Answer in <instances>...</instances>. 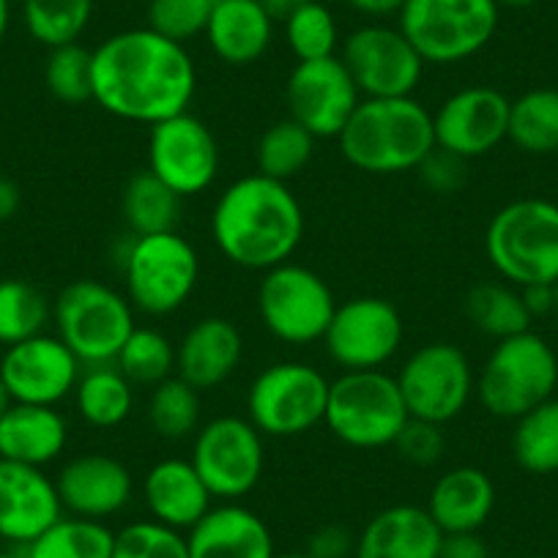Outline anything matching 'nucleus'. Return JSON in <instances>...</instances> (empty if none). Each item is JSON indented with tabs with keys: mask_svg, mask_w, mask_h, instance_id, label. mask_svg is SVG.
I'll list each match as a JSON object with an SVG mask.
<instances>
[{
	"mask_svg": "<svg viewBox=\"0 0 558 558\" xmlns=\"http://www.w3.org/2000/svg\"><path fill=\"white\" fill-rule=\"evenodd\" d=\"M197 69L184 45L157 31L112 34L94 50V101L129 123H157L190 110Z\"/></svg>",
	"mask_w": 558,
	"mask_h": 558,
	"instance_id": "1",
	"label": "nucleus"
},
{
	"mask_svg": "<svg viewBox=\"0 0 558 558\" xmlns=\"http://www.w3.org/2000/svg\"><path fill=\"white\" fill-rule=\"evenodd\" d=\"M211 235L233 266L268 271L293 257L304 239V208L286 181L252 173L219 195Z\"/></svg>",
	"mask_w": 558,
	"mask_h": 558,
	"instance_id": "2",
	"label": "nucleus"
},
{
	"mask_svg": "<svg viewBox=\"0 0 558 558\" xmlns=\"http://www.w3.org/2000/svg\"><path fill=\"white\" fill-rule=\"evenodd\" d=\"M337 143L345 162L362 173H408L436 148L433 112L413 96L362 99Z\"/></svg>",
	"mask_w": 558,
	"mask_h": 558,
	"instance_id": "3",
	"label": "nucleus"
},
{
	"mask_svg": "<svg viewBox=\"0 0 558 558\" xmlns=\"http://www.w3.org/2000/svg\"><path fill=\"white\" fill-rule=\"evenodd\" d=\"M485 255L509 286L558 282V206L523 197L493 214L485 233Z\"/></svg>",
	"mask_w": 558,
	"mask_h": 558,
	"instance_id": "4",
	"label": "nucleus"
},
{
	"mask_svg": "<svg viewBox=\"0 0 558 558\" xmlns=\"http://www.w3.org/2000/svg\"><path fill=\"white\" fill-rule=\"evenodd\" d=\"M408 418L411 413L395 375L384 369H356L331 380L324 425L345 447H395Z\"/></svg>",
	"mask_w": 558,
	"mask_h": 558,
	"instance_id": "5",
	"label": "nucleus"
},
{
	"mask_svg": "<svg viewBox=\"0 0 558 558\" xmlns=\"http://www.w3.org/2000/svg\"><path fill=\"white\" fill-rule=\"evenodd\" d=\"M397 28L425 63L449 66L485 50L498 31V0H405Z\"/></svg>",
	"mask_w": 558,
	"mask_h": 558,
	"instance_id": "6",
	"label": "nucleus"
},
{
	"mask_svg": "<svg viewBox=\"0 0 558 558\" xmlns=\"http://www.w3.org/2000/svg\"><path fill=\"white\" fill-rule=\"evenodd\" d=\"M52 320L63 345L85 367L116 362L118 351L134 331V307L116 288L77 279L58 293Z\"/></svg>",
	"mask_w": 558,
	"mask_h": 558,
	"instance_id": "7",
	"label": "nucleus"
},
{
	"mask_svg": "<svg viewBox=\"0 0 558 558\" xmlns=\"http://www.w3.org/2000/svg\"><path fill=\"white\" fill-rule=\"evenodd\" d=\"M558 386V356L534 331L498 340L487 356L476 395L482 408L498 418H520L550 400Z\"/></svg>",
	"mask_w": 558,
	"mask_h": 558,
	"instance_id": "8",
	"label": "nucleus"
},
{
	"mask_svg": "<svg viewBox=\"0 0 558 558\" xmlns=\"http://www.w3.org/2000/svg\"><path fill=\"white\" fill-rule=\"evenodd\" d=\"M126 299L140 313L162 318L190 302L201 277L197 250L175 230L132 235L121 257Z\"/></svg>",
	"mask_w": 558,
	"mask_h": 558,
	"instance_id": "9",
	"label": "nucleus"
},
{
	"mask_svg": "<svg viewBox=\"0 0 558 558\" xmlns=\"http://www.w3.org/2000/svg\"><path fill=\"white\" fill-rule=\"evenodd\" d=\"M331 380L313 364L279 362L246 391V418L268 438H296L326 418Z\"/></svg>",
	"mask_w": 558,
	"mask_h": 558,
	"instance_id": "10",
	"label": "nucleus"
},
{
	"mask_svg": "<svg viewBox=\"0 0 558 558\" xmlns=\"http://www.w3.org/2000/svg\"><path fill=\"white\" fill-rule=\"evenodd\" d=\"M335 310V293L313 268L288 260L263 271L257 288V313L268 335L279 342L313 345L324 340Z\"/></svg>",
	"mask_w": 558,
	"mask_h": 558,
	"instance_id": "11",
	"label": "nucleus"
},
{
	"mask_svg": "<svg viewBox=\"0 0 558 558\" xmlns=\"http://www.w3.org/2000/svg\"><path fill=\"white\" fill-rule=\"evenodd\" d=\"M395 378L411 418L441 427L465 411L476 391L474 367L452 342L422 345L408 356Z\"/></svg>",
	"mask_w": 558,
	"mask_h": 558,
	"instance_id": "12",
	"label": "nucleus"
},
{
	"mask_svg": "<svg viewBox=\"0 0 558 558\" xmlns=\"http://www.w3.org/2000/svg\"><path fill=\"white\" fill-rule=\"evenodd\" d=\"M190 463L214 498L235 501L257 487L263 476V436L250 418L217 416L195 436Z\"/></svg>",
	"mask_w": 558,
	"mask_h": 558,
	"instance_id": "13",
	"label": "nucleus"
},
{
	"mask_svg": "<svg viewBox=\"0 0 558 558\" xmlns=\"http://www.w3.org/2000/svg\"><path fill=\"white\" fill-rule=\"evenodd\" d=\"M340 58L362 99L413 96L425 74V58L418 56L405 34L380 23L353 31Z\"/></svg>",
	"mask_w": 558,
	"mask_h": 558,
	"instance_id": "14",
	"label": "nucleus"
},
{
	"mask_svg": "<svg viewBox=\"0 0 558 558\" xmlns=\"http://www.w3.org/2000/svg\"><path fill=\"white\" fill-rule=\"evenodd\" d=\"M324 342L331 362L340 364L345 373L384 369L402 345V318L386 299H351L337 304Z\"/></svg>",
	"mask_w": 558,
	"mask_h": 558,
	"instance_id": "15",
	"label": "nucleus"
},
{
	"mask_svg": "<svg viewBox=\"0 0 558 558\" xmlns=\"http://www.w3.org/2000/svg\"><path fill=\"white\" fill-rule=\"evenodd\" d=\"M148 170L165 181L181 201L201 195L219 173L217 137L190 110L168 118L151 126Z\"/></svg>",
	"mask_w": 558,
	"mask_h": 558,
	"instance_id": "16",
	"label": "nucleus"
},
{
	"mask_svg": "<svg viewBox=\"0 0 558 558\" xmlns=\"http://www.w3.org/2000/svg\"><path fill=\"white\" fill-rule=\"evenodd\" d=\"M286 96L293 121L302 123L315 140L340 137L348 118L362 101L351 72L337 56L299 61L288 77Z\"/></svg>",
	"mask_w": 558,
	"mask_h": 558,
	"instance_id": "17",
	"label": "nucleus"
},
{
	"mask_svg": "<svg viewBox=\"0 0 558 558\" xmlns=\"http://www.w3.org/2000/svg\"><path fill=\"white\" fill-rule=\"evenodd\" d=\"M83 364L61 342V337L36 335L9 345L0 359V380L14 402L58 405L74 395Z\"/></svg>",
	"mask_w": 558,
	"mask_h": 558,
	"instance_id": "18",
	"label": "nucleus"
},
{
	"mask_svg": "<svg viewBox=\"0 0 558 558\" xmlns=\"http://www.w3.org/2000/svg\"><path fill=\"white\" fill-rule=\"evenodd\" d=\"M512 101L490 85H471L449 96L433 116L436 146L460 159H476L498 148L509 134Z\"/></svg>",
	"mask_w": 558,
	"mask_h": 558,
	"instance_id": "19",
	"label": "nucleus"
},
{
	"mask_svg": "<svg viewBox=\"0 0 558 558\" xmlns=\"http://www.w3.org/2000/svg\"><path fill=\"white\" fill-rule=\"evenodd\" d=\"M63 504L50 476L36 465L0 460V536L14 545H31L58 518Z\"/></svg>",
	"mask_w": 558,
	"mask_h": 558,
	"instance_id": "20",
	"label": "nucleus"
},
{
	"mask_svg": "<svg viewBox=\"0 0 558 558\" xmlns=\"http://www.w3.org/2000/svg\"><path fill=\"white\" fill-rule=\"evenodd\" d=\"M63 509L74 518L105 520L132 501V471L121 460L101 452L72 458L56 480Z\"/></svg>",
	"mask_w": 558,
	"mask_h": 558,
	"instance_id": "21",
	"label": "nucleus"
},
{
	"mask_svg": "<svg viewBox=\"0 0 558 558\" xmlns=\"http://www.w3.org/2000/svg\"><path fill=\"white\" fill-rule=\"evenodd\" d=\"M244 353V340L235 324L228 318L197 320L175 348V375L184 378L192 389H217L235 373Z\"/></svg>",
	"mask_w": 558,
	"mask_h": 558,
	"instance_id": "22",
	"label": "nucleus"
},
{
	"mask_svg": "<svg viewBox=\"0 0 558 558\" xmlns=\"http://www.w3.org/2000/svg\"><path fill=\"white\" fill-rule=\"evenodd\" d=\"M441 539L444 531L425 507L397 504L369 520L353 558H438Z\"/></svg>",
	"mask_w": 558,
	"mask_h": 558,
	"instance_id": "23",
	"label": "nucleus"
},
{
	"mask_svg": "<svg viewBox=\"0 0 558 558\" xmlns=\"http://www.w3.org/2000/svg\"><path fill=\"white\" fill-rule=\"evenodd\" d=\"M190 558H274L268 525L252 509L222 504L186 534Z\"/></svg>",
	"mask_w": 558,
	"mask_h": 558,
	"instance_id": "24",
	"label": "nucleus"
},
{
	"mask_svg": "<svg viewBox=\"0 0 558 558\" xmlns=\"http://www.w3.org/2000/svg\"><path fill=\"white\" fill-rule=\"evenodd\" d=\"M143 498L157 523L190 531L211 509V490L190 460L170 458L154 465L143 482Z\"/></svg>",
	"mask_w": 558,
	"mask_h": 558,
	"instance_id": "25",
	"label": "nucleus"
},
{
	"mask_svg": "<svg viewBox=\"0 0 558 558\" xmlns=\"http://www.w3.org/2000/svg\"><path fill=\"white\" fill-rule=\"evenodd\" d=\"M69 425L56 405L12 402L0 418V460L45 469L66 449Z\"/></svg>",
	"mask_w": 558,
	"mask_h": 558,
	"instance_id": "26",
	"label": "nucleus"
},
{
	"mask_svg": "<svg viewBox=\"0 0 558 558\" xmlns=\"http://www.w3.org/2000/svg\"><path fill=\"white\" fill-rule=\"evenodd\" d=\"M274 20L260 0H214L206 41L228 66H250L260 61L274 39Z\"/></svg>",
	"mask_w": 558,
	"mask_h": 558,
	"instance_id": "27",
	"label": "nucleus"
},
{
	"mask_svg": "<svg viewBox=\"0 0 558 558\" xmlns=\"http://www.w3.org/2000/svg\"><path fill=\"white\" fill-rule=\"evenodd\" d=\"M425 509L444 534L480 531L496 509V485L482 469L460 465L438 476Z\"/></svg>",
	"mask_w": 558,
	"mask_h": 558,
	"instance_id": "28",
	"label": "nucleus"
},
{
	"mask_svg": "<svg viewBox=\"0 0 558 558\" xmlns=\"http://www.w3.org/2000/svg\"><path fill=\"white\" fill-rule=\"evenodd\" d=\"M121 214L132 235L170 233L181 219V197L151 170H143L123 186Z\"/></svg>",
	"mask_w": 558,
	"mask_h": 558,
	"instance_id": "29",
	"label": "nucleus"
},
{
	"mask_svg": "<svg viewBox=\"0 0 558 558\" xmlns=\"http://www.w3.org/2000/svg\"><path fill=\"white\" fill-rule=\"evenodd\" d=\"M74 400H77L80 416L90 427L110 430V427L123 425L129 418L134 405V391L121 369L101 364V367H88L80 375Z\"/></svg>",
	"mask_w": 558,
	"mask_h": 558,
	"instance_id": "30",
	"label": "nucleus"
},
{
	"mask_svg": "<svg viewBox=\"0 0 558 558\" xmlns=\"http://www.w3.org/2000/svg\"><path fill=\"white\" fill-rule=\"evenodd\" d=\"M514 146L534 157L558 151V90L534 88L509 107V134Z\"/></svg>",
	"mask_w": 558,
	"mask_h": 558,
	"instance_id": "31",
	"label": "nucleus"
},
{
	"mask_svg": "<svg viewBox=\"0 0 558 558\" xmlns=\"http://www.w3.org/2000/svg\"><path fill=\"white\" fill-rule=\"evenodd\" d=\"M512 454L529 474H558V397L514 418Z\"/></svg>",
	"mask_w": 558,
	"mask_h": 558,
	"instance_id": "32",
	"label": "nucleus"
},
{
	"mask_svg": "<svg viewBox=\"0 0 558 558\" xmlns=\"http://www.w3.org/2000/svg\"><path fill=\"white\" fill-rule=\"evenodd\" d=\"M465 313L482 335L493 337L496 342L531 329V315L520 296V288L514 286L482 282V286L471 288L469 299H465Z\"/></svg>",
	"mask_w": 558,
	"mask_h": 558,
	"instance_id": "33",
	"label": "nucleus"
},
{
	"mask_svg": "<svg viewBox=\"0 0 558 558\" xmlns=\"http://www.w3.org/2000/svg\"><path fill=\"white\" fill-rule=\"evenodd\" d=\"M116 534L101 520L58 518L45 534L25 545L28 558H112Z\"/></svg>",
	"mask_w": 558,
	"mask_h": 558,
	"instance_id": "34",
	"label": "nucleus"
},
{
	"mask_svg": "<svg viewBox=\"0 0 558 558\" xmlns=\"http://www.w3.org/2000/svg\"><path fill=\"white\" fill-rule=\"evenodd\" d=\"M315 151V137L293 118L277 121L260 134L255 148L257 173L277 181H291L310 165Z\"/></svg>",
	"mask_w": 558,
	"mask_h": 558,
	"instance_id": "35",
	"label": "nucleus"
},
{
	"mask_svg": "<svg viewBox=\"0 0 558 558\" xmlns=\"http://www.w3.org/2000/svg\"><path fill=\"white\" fill-rule=\"evenodd\" d=\"M94 17V0H23V20L39 45H77Z\"/></svg>",
	"mask_w": 558,
	"mask_h": 558,
	"instance_id": "36",
	"label": "nucleus"
},
{
	"mask_svg": "<svg viewBox=\"0 0 558 558\" xmlns=\"http://www.w3.org/2000/svg\"><path fill=\"white\" fill-rule=\"evenodd\" d=\"M52 307L45 293L25 279H0V342L17 345L36 335H45Z\"/></svg>",
	"mask_w": 558,
	"mask_h": 558,
	"instance_id": "37",
	"label": "nucleus"
},
{
	"mask_svg": "<svg viewBox=\"0 0 558 558\" xmlns=\"http://www.w3.org/2000/svg\"><path fill=\"white\" fill-rule=\"evenodd\" d=\"M118 369L126 375L129 384L140 386H159L168 380L175 369V345L157 329L134 326L129 340L116 356Z\"/></svg>",
	"mask_w": 558,
	"mask_h": 558,
	"instance_id": "38",
	"label": "nucleus"
},
{
	"mask_svg": "<svg viewBox=\"0 0 558 558\" xmlns=\"http://www.w3.org/2000/svg\"><path fill=\"white\" fill-rule=\"evenodd\" d=\"M148 422L154 433L168 441H181L197 430L201 422V391L192 389L184 378L170 375L159 386H154L148 402Z\"/></svg>",
	"mask_w": 558,
	"mask_h": 558,
	"instance_id": "39",
	"label": "nucleus"
},
{
	"mask_svg": "<svg viewBox=\"0 0 558 558\" xmlns=\"http://www.w3.org/2000/svg\"><path fill=\"white\" fill-rule=\"evenodd\" d=\"M45 83L52 99L61 105L77 107L94 101V50H85L80 41L50 50Z\"/></svg>",
	"mask_w": 558,
	"mask_h": 558,
	"instance_id": "40",
	"label": "nucleus"
},
{
	"mask_svg": "<svg viewBox=\"0 0 558 558\" xmlns=\"http://www.w3.org/2000/svg\"><path fill=\"white\" fill-rule=\"evenodd\" d=\"M286 41L296 61H320V58L337 56V20L324 3L310 0L307 7L299 9L286 23Z\"/></svg>",
	"mask_w": 558,
	"mask_h": 558,
	"instance_id": "41",
	"label": "nucleus"
},
{
	"mask_svg": "<svg viewBox=\"0 0 558 558\" xmlns=\"http://www.w3.org/2000/svg\"><path fill=\"white\" fill-rule=\"evenodd\" d=\"M112 558H190V545L186 536L170 525L137 520L116 534Z\"/></svg>",
	"mask_w": 558,
	"mask_h": 558,
	"instance_id": "42",
	"label": "nucleus"
},
{
	"mask_svg": "<svg viewBox=\"0 0 558 558\" xmlns=\"http://www.w3.org/2000/svg\"><path fill=\"white\" fill-rule=\"evenodd\" d=\"M211 12L214 0H148V28L186 45L206 34Z\"/></svg>",
	"mask_w": 558,
	"mask_h": 558,
	"instance_id": "43",
	"label": "nucleus"
},
{
	"mask_svg": "<svg viewBox=\"0 0 558 558\" xmlns=\"http://www.w3.org/2000/svg\"><path fill=\"white\" fill-rule=\"evenodd\" d=\"M395 449L402 460L413 465H436L444 458L447 438H444L441 425L422 422V418H408V425L397 436Z\"/></svg>",
	"mask_w": 558,
	"mask_h": 558,
	"instance_id": "44",
	"label": "nucleus"
},
{
	"mask_svg": "<svg viewBox=\"0 0 558 558\" xmlns=\"http://www.w3.org/2000/svg\"><path fill=\"white\" fill-rule=\"evenodd\" d=\"M416 173L422 175L427 190L438 192V195H452V192H458L465 181V159L454 157V154L436 146L427 154L425 162L418 165Z\"/></svg>",
	"mask_w": 558,
	"mask_h": 558,
	"instance_id": "45",
	"label": "nucleus"
},
{
	"mask_svg": "<svg viewBox=\"0 0 558 558\" xmlns=\"http://www.w3.org/2000/svg\"><path fill=\"white\" fill-rule=\"evenodd\" d=\"M356 539L348 534L340 525H326V529L315 531L313 539H310L307 556L313 558H345L348 553H353Z\"/></svg>",
	"mask_w": 558,
	"mask_h": 558,
	"instance_id": "46",
	"label": "nucleus"
},
{
	"mask_svg": "<svg viewBox=\"0 0 558 558\" xmlns=\"http://www.w3.org/2000/svg\"><path fill=\"white\" fill-rule=\"evenodd\" d=\"M438 558H490V553L480 531H460V534H444Z\"/></svg>",
	"mask_w": 558,
	"mask_h": 558,
	"instance_id": "47",
	"label": "nucleus"
},
{
	"mask_svg": "<svg viewBox=\"0 0 558 558\" xmlns=\"http://www.w3.org/2000/svg\"><path fill=\"white\" fill-rule=\"evenodd\" d=\"M520 296H523L531 320L553 315V286H525L520 288Z\"/></svg>",
	"mask_w": 558,
	"mask_h": 558,
	"instance_id": "48",
	"label": "nucleus"
},
{
	"mask_svg": "<svg viewBox=\"0 0 558 558\" xmlns=\"http://www.w3.org/2000/svg\"><path fill=\"white\" fill-rule=\"evenodd\" d=\"M345 3L353 9V12L373 20H384V17H391V14H400L402 7H405V0H345Z\"/></svg>",
	"mask_w": 558,
	"mask_h": 558,
	"instance_id": "49",
	"label": "nucleus"
},
{
	"mask_svg": "<svg viewBox=\"0 0 558 558\" xmlns=\"http://www.w3.org/2000/svg\"><path fill=\"white\" fill-rule=\"evenodd\" d=\"M307 3L310 0H260V7L266 9V14L274 23H286L288 17H293V14L302 7H307Z\"/></svg>",
	"mask_w": 558,
	"mask_h": 558,
	"instance_id": "50",
	"label": "nucleus"
},
{
	"mask_svg": "<svg viewBox=\"0 0 558 558\" xmlns=\"http://www.w3.org/2000/svg\"><path fill=\"white\" fill-rule=\"evenodd\" d=\"M20 206V192L12 181H7L0 175V222L12 217Z\"/></svg>",
	"mask_w": 558,
	"mask_h": 558,
	"instance_id": "51",
	"label": "nucleus"
},
{
	"mask_svg": "<svg viewBox=\"0 0 558 558\" xmlns=\"http://www.w3.org/2000/svg\"><path fill=\"white\" fill-rule=\"evenodd\" d=\"M9 23H12V3H9V0H0V41L7 39Z\"/></svg>",
	"mask_w": 558,
	"mask_h": 558,
	"instance_id": "52",
	"label": "nucleus"
},
{
	"mask_svg": "<svg viewBox=\"0 0 558 558\" xmlns=\"http://www.w3.org/2000/svg\"><path fill=\"white\" fill-rule=\"evenodd\" d=\"M12 395H9L7 391V386H3V380H0V418H3V413L9 411V408H12Z\"/></svg>",
	"mask_w": 558,
	"mask_h": 558,
	"instance_id": "53",
	"label": "nucleus"
},
{
	"mask_svg": "<svg viewBox=\"0 0 558 558\" xmlns=\"http://www.w3.org/2000/svg\"><path fill=\"white\" fill-rule=\"evenodd\" d=\"M536 0H498V7H509V9H525L534 7Z\"/></svg>",
	"mask_w": 558,
	"mask_h": 558,
	"instance_id": "54",
	"label": "nucleus"
},
{
	"mask_svg": "<svg viewBox=\"0 0 558 558\" xmlns=\"http://www.w3.org/2000/svg\"><path fill=\"white\" fill-rule=\"evenodd\" d=\"M0 558H28V553L23 550H0Z\"/></svg>",
	"mask_w": 558,
	"mask_h": 558,
	"instance_id": "55",
	"label": "nucleus"
},
{
	"mask_svg": "<svg viewBox=\"0 0 558 558\" xmlns=\"http://www.w3.org/2000/svg\"><path fill=\"white\" fill-rule=\"evenodd\" d=\"M553 315L558 318V282H553Z\"/></svg>",
	"mask_w": 558,
	"mask_h": 558,
	"instance_id": "56",
	"label": "nucleus"
},
{
	"mask_svg": "<svg viewBox=\"0 0 558 558\" xmlns=\"http://www.w3.org/2000/svg\"><path fill=\"white\" fill-rule=\"evenodd\" d=\"M274 558H313V556H307V553H277Z\"/></svg>",
	"mask_w": 558,
	"mask_h": 558,
	"instance_id": "57",
	"label": "nucleus"
}]
</instances>
